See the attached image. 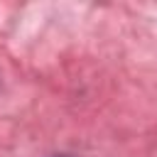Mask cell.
<instances>
[{"label":"cell","mask_w":157,"mask_h":157,"mask_svg":"<svg viewBox=\"0 0 157 157\" xmlns=\"http://www.w3.org/2000/svg\"><path fill=\"white\" fill-rule=\"evenodd\" d=\"M61 157H66V155H61Z\"/></svg>","instance_id":"1"}]
</instances>
